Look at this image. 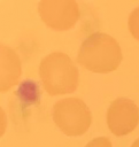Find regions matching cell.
<instances>
[{"label": "cell", "instance_id": "3957f363", "mask_svg": "<svg viewBox=\"0 0 139 147\" xmlns=\"http://www.w3.org/2000/svg\"><path fill=\"white\" fill-rule=\"evenodd\" d=\"M53 119L67 136H80L87 131L92 115L85 102L78 98H65L53 106Z\"/></svg>", "mask_w": 139, "mask_h": 147}, {"label": "cell", "instance_id": "277c9868", "mask_svg": "<svg viewBox=\"0 0 139 147\" xmlns=\"http://www.w3.org/2000/svg\"><path fill=\"white\" fill-rule=\"evenodd\" d=\"M38 11L43 22L53 30L71 29L79 18V7L74 0H41Z\"/></svg>", "mask_w": 139, "mask_h": 147}, {"label": "cell", "instance_id": "7a4b0ae2", "mask_svg": "<svg viewBox=\"0 0 139 147\" xmlns=\"http://www.w3.org/2000/svg\"><path fill=\"white\" fill-rule=\"evenodd\" d=\"M39 76L49 95L71 93L78 86V69L71 59L61 52H53L41 60Z\"/></svg>", "mask_w": 139, "mask_h": 147}, {"label": "cell", "instance_id": "8992f818", "mask_svg": "<svg viewBox=\"0 0 139 147\" xmlns=\"http://www.w3.org/2000/svg\"><path fill=\"white\" fill-rule=\"evenodd\" d=\"M21 61L17 54L5 45L0 46V91L6 92L18 83Z\"/></svg>", "mask_w": 139, "mask_h": 147}, {"label": "cell", "instance_id": "ba28073f", "mask_svg": "<svg viewBox=\"0 0 139 147\" xmlns=\"http://www.w3.org/2000/svg\"><path fill=\"white\" fill-rule=\"evenodd\" d=\"M85 147H111V142L107 137H99L90 141Z\"/></svg>", "mask_w": 139, "mask_h": 147}, {"label": "cell", "instance_id": "6da1fadb", "mask_svg": "<svg viewBox=\"0 0 139 147\" xmlns=\"http://www.w3.org/2000/svg\"><path fill=\"white\" fill-rule=\"evenodd\" d=\"M77 61L90 71L110 72L118 68L122 61V51L111 36L95 32L90 34L80 45Z\"/></svg>", "mask_w": 139, "mask_h": 147}, {"label": "cell", "instance_id": "9c48e42d", "mask_svg": "<svg viewBox=\"0 0 139 147\" xmlns=\"http://www.w3.org/2000/svg\"><path fill=\"white\" fill-rule=\"evenodd\" d=\"M131 147H139V138H138V139H137V140L131 145Z\"/></svg>", "mask_w": 139, "mask_h": 147}, {"label": "cell", "instance_id": "5b68a950", "mask_svg": "<svg viewBox=\"0 0 139 147\" xmlns=\"http://www.w3.org/2000/svg\"><path fill=\"white\" fill-rule=\"evenodd\" d=\"M139 123V108L130 99L118 98L107 110V124L115 136H125L132 132Z\"/></svg>", "mask_w": 139, "mask_h": 147}, {"label": "cell", "instance_id": "52a82bcc", "mask_svg": "<svg viewBox=\"0 0 139 147\" xmlns=\"http://www.w3.org/2000/svg\"><path fill=\"white\" fill-rule=\"evenodd\" d=\"M128 25H129V30L131 32V34L139 40V7L134 8L128 20Z\"/></svg>", "mask_w": 139, "mask_h": 147}]
</instances>
